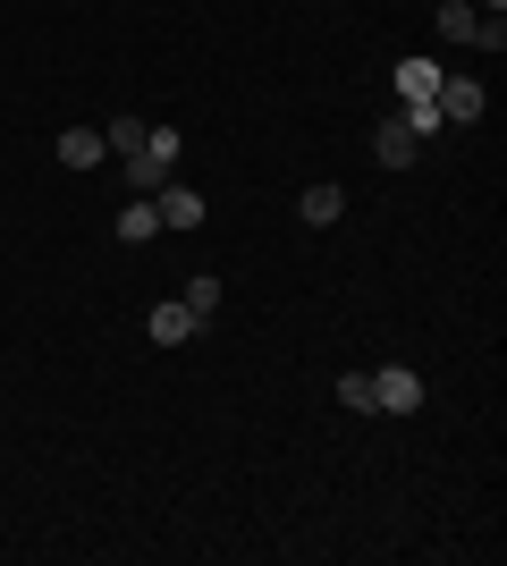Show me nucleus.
I'll list each match as a JSON object with an SVG mask.
<instances>
[{
	"label": "nucleus",
	"mask_w": 507,
	"mask_h": 566,
	"mask_svg": "<svg viewBox=\"0 0 507 566\" xmlns=\"http://www.w3.org/2000/svg\"><path fill=\"white\" fill-rule=\"evenodd\" d=\"M440 34H448V43H483V51H499L507 43V25H499V9H465V0H448V9H440Z\"/></svg>",
	"instance_id": "1"
},
{
	"label": "nucleus",
	"mask_w": 507,
	"mask_h": 566,
	"mask_svg": "<svg viewBox=\"0 0 507 566\" xmlns=\"http://www.w3.org/2000/svg\"><path fill=\"white\" fill-rule=\"evenodd\" d=\"M432 102H440V127H474L490 94L474 85V76H440V94H432Z\"/></svg>",
	"instance_id": "2"
},
{
	"label": "nucleus",
	"mask_w": 507,
	"mask_h": 566,
	"mask_svg": "<svg viewBox=\"0 0 507 566\" xmlns=\"http://www.w3.org/2000/svg\"><path fill=\"white\" fill-rule=\"evenodd\" d=\"M414 406H423V380H414L406 364L372 373V415H414Z\"/></svg>",
	"instance_id": "3"
},
{
	"label": "nucleus",
	"mask_w": 507,
	"mask_h": 566,
	"mask_svg": "<svg viewBox=\"0 0 507 566\" xmlns=\"http://www.w3.org/2000/svg\"><path fill=\"white\" fill-rule=\"evenodd\" d=\"M372 153H381V169H406L414 153H423V136H414V118H406V111H389L381 127H372Z\"/></svg>",
	"instance_id": "4"
},
{
	"label": "nucleus",
	"mask_w": 507,
	"mask_h": 566,
	"mask_svg": "<svg viewBox=\"0 0 507 566\" xmlns=\"http://www.w3.org/2000/svg\"><path fill=\"white\" fill-rule=\"evenodd\" d=\"M152 203H161V229H203V195L178 187V178H161V187H152Z\"/></svg>",
	"instance_id": "5"
},
{
	"label": "nucleus",
	"mask_w": 507,
	"mask_h": 566,
	"mask_svg": "<svg viewBox=\"0 0 507 566\" xmlns=\"http://www.w3.org/2000/svg\"><path fill=\"white\" fill-rule=\"evenodd\" d=\"M194 331H203V322H194V313L178 305V296H169V305H152V347H187Z\"/></svg>",
	"instance_id": "6"
},
{
	"label": "nucleus",
	"mask_w": 507,
	"mask_h": 566,
	"mask_svg": "<svg viewBox=\"0 0 507 566\" xmlns=\"http://www.w3.org/2000/svg\"><path fill=\"white\" fill-rule=\"evenodd\" d=\"M296 212L314 220V229H330V220H338V212H347V187H330V178H314V187L296 195Z\"/></svg>",
	"instance_id": "7"
},
{
	"label": "nucleus",
	"mask_w": 507,
	"mask_h": 566,
	"mask_svg": "<svg viewBox=\"0 0 507 566\" xmlns=\"http://www.w3.org/2000/svg\"><path fill=\"white\" fill-rule=\"evenodd\" d=\"M60 161H68V169H102V161H110V144H102L94 127H68V136H60Z\"/></svg>",
	"instance_id": "8"
},
{
	"label": "nucleus",
	"mask_w": 507,
	"mask_h": 566,
	"mask_svg": "<svg viewBox=\"0 0 507 566\" xmlns=\"http://www.w3.org/2000/svg\"><path fill=\"white\" fill-rule=\"evenodd\" d=\"M178 305H187L194 322H212V313H220V271H194V280H187V296H178Z\"/></svg>",
	"instance_id": "9"
},
{
	"label": "nucleus",
	"mask_w": 507,
	"mask_h": 566,
	"mask_svg": "<svg viewBox=\"0 0 507 566\" xmlns=\"http://www.w3.org/2000/svg\"><path fill=\"white\" fill-rule=\"evenodd\" d=\"M145 136H152L145 118H110V127H102V144H110L119 161H127V153H145Z\"/></svg>",
	"instance_id": "10"
},
{
	"label": "nucleus",
	"mask_w": 507,
	"mask_h": 566,
	"mask_svg": "<svg viewBox=\"0 0 507 566\" xmlns=\"http://www.w3.org/2000/svg\"><path fill=\"white\" fill-rule=\"evenodd\" d=\"M152 229H161V203H127V212H119V237H127V245H145Z\"/></svg>",
	"instance_id": "11"
},
{
	"label": "nucleus",
	"mask_w": 507,
	"mask_h": 566,
	"mask_svg": "<svg viewBox=\"0 0 507 566\" xmlns=\"http://www.w3.org/2000/svg\"><path fill=\"white\" fill-rule=\"evenodd\" d=\"M338 406H356V415H372V373H338Z\"/></svg>",
	"instance_id": "12"
},
{
	"label": "nucleus",
	"mask_w": 507,
	"mask_h": 566,
	"mask_svg": "<svg viewBox=\"0 0 507 566\" xmlns=\"http://www.w3.org/2000/svg\"><path fill=\"white\" fill-rule=\"evenodd\" d=\"M490 9H499V0H490Z\"/></svg>",
	"instance_id": "13"
}]
</instances>
